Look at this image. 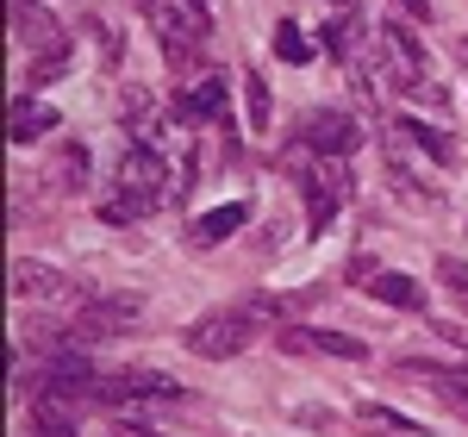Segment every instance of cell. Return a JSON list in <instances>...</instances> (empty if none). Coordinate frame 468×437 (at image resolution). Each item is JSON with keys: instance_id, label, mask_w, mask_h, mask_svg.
<instances>
[{"instance_id": "obj_1", "label": "cell", "mask_w": 468, "mask_h": 437, "mask_svg": "<svg viewBox=\"0 0 468 437\" xmlns=\"http://www.w3.org/2000/svg\"><path fill=\"white\" fill-rule=\"evenodd\" d=\"M262 325H282V300L275 293H250L238 306H218L207 319H194V325L181 331V344L194 357H207V363H225V357H244Z\"/></svg>"}, {"instance_id": "obj_2", "label": "cell", "mask_w": 468, "mask_h": 437, "mask_svg": "<svg viewBox=\"0 0 468 437\" xmlns=\"http://www.w3.org/2000/svg\"><path fill=\"white\" fill-rule=\"evenodd\" d=\"M169 194H176V176H169L163 150L156 144H132L125 156H119V194H112L107 218H144V213H156Z\"/></svg>"}, {"instance_id": "obj_3", "label": "cell", "mask_w": 468, "mask_h": 437, "mask_svg": "<svg viewBox=\"0 0 468 437\" xmlns=\"http://www.w3.org/2000/svg\"><path fill=\"white\" fill-rule=\"evenodd\" d=\"M144 19L156 26L163 37V57L187 69V63H200V50H207V0H144Z\"/></svg>"}, {"instance_id": "obj_4", "label": "cell", "mask_w": 468, "mask_h": 437, "mask_svg": "<svg viewBox=\"0 0 468 437\" xmlns=\"http://www.w3.org/2000/svg\"><path fill=\"white\" fill-rule=\"evenodd\" d=\"M132 325H144V300L138 293H101V300H81L69 319V344H107V337H125Z\"/></svg>"}, {"instance_id": "obj_5", "label": "cell", "mask_w": 468, "mask_h": 437, "mask_svg": "<svg viewBox=\"0 0 468 437\" xmlns=\"http://www.w3.org/2000/svg\"><path fill=\"white\" fill-rule=\"evenodd\" d=\"M344 200H350V169H344V156H313L306 163V207H313V238H319L331 218L344 213Z\"/></svg>"}, {"instance_id": "obj_6", "label": "cell", "mask_w": 468, "mask_h": 437, "mask_svg": "<svg viewBox=\"0 0 468 437\" xmlns=\"http://www.w3.org/2000/svg\"><path fill=\"white\" fill-rule=\"evenodd\" d=\"M94 400H107V406L112 400H187V388L176 375H156V368H107Z\"/></svg>"}, {"instance_id": "obj_7", "label": "cell", "mask_w": 468, "mask_h": 437, "mask_svg": "<svg viewBox=\"0 0 468 437\" xmlns=\"http://www.w3.org/2000/svg\"><path fill=\"white\" fill-rule=\"evenodd\" d=\"M275 350H288V357H344V363L368 357L362 337H350V331H313V325H275Z\"/></svg>"}, {"instance_id": "obj_8", "label": "cell", "mask_w": 468, "mask_h": 437, "mask_svg": "<svg viewBox=\"0 0 468 437\" xmlns=\"http://www.w3.org/2000/svg\"><path fill=\"white\" fill-rule=\"evenodd\" d=\"M375 57H381V69H388L394 88H419L425 69H431V63H425V50H419V37L406 32L399 19H381V50H375Z\"/></svg>"}, {"instance_id": "obj_9", "label": "cell", "mask_w": 468, "mask_h": 437, "mask_svg": "<svg viewBox=\"0 0 468 437\" xmlns=\"http://www.w3.org/2000/svg\"><path fill=\"white\" fill-rule=\"evenodd\" d=\"M13 300H37V306H44V300H75V306H81L88 288H81L75 275H63V269H50V262H26V256H19V262H13Z\"/></svg>"}, {"instance_id": "obj_10", "label": "cell", "mask_w": 468, "mask_h": 437, "mask_svg": "<svg viewBox=\"0 0 468 437\" xmlns=\"http://www.w3.org/2000/svg\"><path fill=\"white\" fill-rule=\"evenodd\" d=\"M300 150H313V156H350L356 150V119L350 112H306V125H300Z\"/></svg>"}, {"instance_id": "obj_11", "label": "cell", "mask_w": 468, "mask_h": 437, "mask_svg": "<svg viewBox=\"0 0 468 437\" xmlns=\"http://www.w3.org/2000/svg\"><path fill=\"white\" fill-rule=\"evenodd\" d=\"M176 119H181V125H213V119H231V107H225V75H207L200 88H181V94H176Z\"/></svg>"}, {"instance_id": "obj_12", "label": "cell", "mask_w": 468, "mask_h": 437, "mask_svg": "<svg viewBox=\"0 0 468 437\" xmlns=\"http://www.w3.org/2000/svg\"><path fill=\"white\" fill-rule=\"evenodd\" d=\"M368 293L388 300V306H399V313H419V306H425V288H419L412 275H394V269H368Z\"/></svg>"}, {"instance_id": "obj_13", "label": "cell", "mask_w": 468, "mask_h": 437, "mask_svg": "<svg viewBox=\"0 0 468 437\" xmlns=\"http://www.w3.org/2000/svg\"><path fill=\"white\" fill-rule=\"evenodd\" d=\"M32 437H81L75 432V419H69V406L63 400H50V394H32Z\"/></svg>"}, {"instance_id": "obj_14", "label": "cell", "mask_w": 468, "mask_h": 437, "mask_svg": "<svg viewBox=\"0 0 468 437\" xmlns=\"http://www.w3.org/2000/svg\"><path fill=\"white\" fill-rule=\"evenodd\" d=\"M244 218H250V207H244V200H231V207H213V213L194 225V238H200V244H218V238H231Z\"/></svg>"}, {"instance_id": "obj_15", "label": "cell", "mask_w": 468, "mask_h": 437, "mask_svg": "<svg viewBox=\"0 0 468 437\" xmlns=\"http://www.w3.org/2000/svg\"><path fill=\"white\" fill-rule=\"evenodd\" d=\"M356 44H362V13H337V19L324 26V50H331V57H344V63H350V57H356Z\"/></svg>"}, {"instance_id": "obj_16", "label": "cell", "mask_w": 468, "mask_h": 437, "mask_svg": "<svg viewBox=\"0 0 468 437\" xmlns=\"http://www.w3.org/2000/svg\"><path fill=\"white\" fill-rule=\"evenodd\" d=\"M399 132H406L412 144L425 150V156H437V163H456V144H450V132H437V125H425V119H399Z\"/></svg>"}, {"instance_id": "obj_17", "label": "cell", "mask_w": 468, "mask_h": 437, "mask_svg": "<svg viewBox=\"0 0 468 437\" xmlns=\"http://www.w3.org/2000/svg\"><path fill=\"white\" fill-rule=\"evenodd\" d=\"M244 112H250V132H269V125H275L269 88H262V75H256V69H244Z\"/></svg>"}, {"instance_id": "obj_18", "label": "cell", "mask_w": 468, "mask_h": 437, "mask_svg": "<svg viewBox=\"0 0 468 437\" xmlns=\"http://www.w3.org/2000/svg\"><path fill=\"white\" fill-rule=\"evenodd\" d=\"M362 425H368V432H388V437H431L425 425L399 419V412H388V406H362Z\"/></svg>"}, {"instance_id": "obj_19", "label": "cell", "mask_w": 468, "mask_h": 437, "mask_svg": "<svg viewBox=\"0 0 468 437\" xmlns=\"http://www.w3.org/2000/svg\"><path fill=\"white\" fill-rule=\"evenodd\" d=\"M150 94L144 88H125V94H119V119H125V132H150Z\"/></svg>"}, {"instance_id": "obj_20", "label": "cell", "mask_w": 468, "mask_h": 437, "mask_svg": "<svg viewBox=\"0 0 468 437\" xmlns=\"http://www.w3.org/2000/svg\"><path fill=\"white\" fill-rule=\"evenodd\" d=\"M275 57H282V63H313V50H306V37H300V26H293V19H282V26H275Z\"/></svg>"}, {"instance_id": "obj_21", "label": "cell", "mask_w": 468, "mask_h": 437, "mask_svg": "<svg viewBox=\"0 0 468 437\" xmlns=\"http://www.w3.org/2000/svg\"><path fill=\"white\" fill-rule=\"evenodd\" d=\"M57 182H63V187H81V182H88V150H81V144H69L63 156H57Z\"/></svg>"}, {"instance_id": "obj_22", "label": "cell", "mask_w": 468, "mask_h": 437, "mask_svg": "<svg viewBox=\"0 0 468 437\" xmlns=\"http://www.w3.org/2000/svg\"><path fill=\"white\" fill-rule=\"evenodd\" d=\"M50 125H57V112H13V144H32L37 132H50Z\"/></svg>"}, {"instance_id": "obj_23", "label": "cell", "mask_w": 468, "mask_h": 437, "mask_svg": "<svg viewBox=\"0 0 468 437\" xmlns=\"http://www.w3.org/2000/svg\"><path fill=\"white\" fill-rule=\"evenodd\" d=\"M437 275H443V282H450V288H456V293L468 300V269L456 262V256H443V262H437Z\"/></svg>"}, {"instance_id": "obj_24", "label": "cell", "mask_w": 468, "mask_h": 437, "mask_svg": "<svg viewBox=\"0 0 468 437\" xmlns=\"http://www.w3.org/2000/svg\"><path fill=\"white\" fill-rule=\"evenodd\" d=\"M431 337H443V344H456V350L468 357V331H463V325H431Z\"/></svg>"}, {"instance_id": "obj_25", "label": "cell", "mask_w": 468, "mask_h": 437, "mask_svg": "<svg viewBox=\"0 0 468 437\" xmlns=\"http://www.w3.org/2000/svg\"><path fill=\"white\" fill-rule=\"evenodd\" d=\"M399 13H406V19H425V13H431V0H394Z\"/></svg>"}, {"instance_id": "obj_26", "label": "cell", "mask_w": 468, "mask_h": 437, "mask_svg": "<svg viewBox=\"0 0 468 437\" xmlns=\"http://www.w3.org/2000/svg\"><path fill=\"white\" fill-rule=\"evenodd\" d=\"M112 437H156V432H144V425H112Z\"/></svg>"}]
</instances>
